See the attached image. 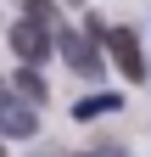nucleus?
<instances>
[{"label":"nucleus","instance_id":"obj_1","mask_svg":"<svg viewBox=\"0 0 151 157\" xmlns=\"http://www.w3.org/2000/svg\"><path fill=\"white\" fill-rule=\"evenodd\" d=\"M56 51L67 56V67H73V73H84V78H95V73H101L95 39H90V34H79V28H56Z\"/></svg>","mask_w":151,"mask_h":157},{"label":"nucleus","instance_id":"obj_2","mask_svg":"<svg viewBox=\"0 0 151 157\" xmlns=\"http://www.w3.org/2000/svg\"><path fill=\"white\" fill-rule=\"evenodd\" d=\"M11 51L23 56L28 67H39L50 56V28L39 23V17H23V23H11Z\"/></svg>","mask_w":151,"mask_h":157},{"label":"nucleus","instance_id":"obj_3","mask_svg":"<svg viewBox=\"0 0 151 157\" xmlns=\"http://www.w3.org/2000/svg\"><path fill=\"white\" fill-rule=\"evenodd\" d=\"M106 51H112V62L123 67V78H145V56H140V39L129 34V28H106Z\"/></svg>","mask_w":151,"mask_h":157},{"label":"nucleus","instance_id":"obj_4","mask_svg":"<svg viewBox=\"0 0 151 157\" xmlns=\"http://www.w3.org/2000/svg\"><path fill=\"white\" fill-rule=\"evenodd\" d=\"M34 124H39V118H34V107L23 101V95L0 90V129H6V135H34Z\"/></svg>","mask_w":151,"mask_h":157},{"label":"nucleus","instance_id":"obj_5","mask_svg":"<svg viewBox=\"0 0 151 157\" xmlns=\"http://www.w3.org/2000/svg\"><path fill=\"white\" fill-rule=\"evenodd\" d=\"M118 107H123V95H90V101L73 107V118L84 124V118H101V112H118Z\"/></svg>","mask_w":151,"mask_h":157},{"label":"nucleus","instance_id":"obj_6","mask_svg":"<svg viewBox=\"0 0 151 157\" xmlns=\"http://www.w3.org/2000/svg\"><path fill=\"white\" fill-rule=\"evenodd\" d=\"M17 95H23V101H34V107H39V101H45L50 90H45V78L34 73V67H23V73H17Z\"/></svg>","mask_w":151,"mask_h":157},{"label":"nucleus","instance_id":"obj_7","mask_svg":"<svg viewBox=\"0 0 151 157\" xmlns=\"http://www.w3.org/2000/svg\"><path fill=\"white\" fill-rule=\"evenodd\" d=\"M28 17H39V23H50V0H28Z\"/></svg>","mask_w":151,"mask_h":157},{"label":"nucleus","instance_id":"obj_8","mask_svg":"<svg viewBox=\"0 0 151 157\" xmlns=\"http://www.w3.org/2000/svg\"><path fill=\"white\" fill-rule=\"evenodd\" d=\"M95 157H129V151H118V146H101V151H95Z\"/></svg>","mask_w":151,"mask_h":157},{"label":"nucleus","instance_id":"obj_9","mask_svg":"<svg viewBox=\"0 0 151 157\" xmlns=\"http://www.w3.org/2000/svg\"><path fill=\"white\" fill-rule=\"evenodd\" d=\"M73 6H84V0H73Z\"/></svg>","mask_w":151,"mask_h":157},{"label":"nucleus","instance_id":"obj_10","mask_svg":"<svg viewBox=\"0 0 151 157\" xmlns=\"http://www.w3.org/2000/svg\"><path fill=\"white\" fill-rule=\"evenodd\" d=\"M0 157H6V151H0Z\"/></svg>","mask_w":151,"mask_h":157}]
</instances>
